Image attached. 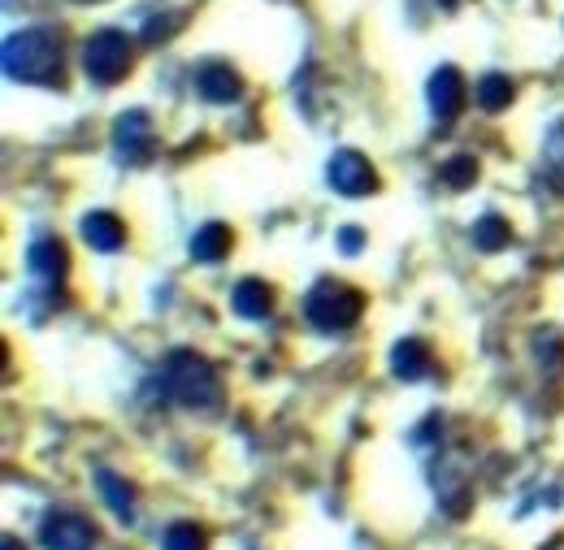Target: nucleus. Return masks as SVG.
<instances>
[{
  "label": "nucleus",
  "instance_id": "9d476101",
  "mask_svg": "<svg viewBox=\"0 0 564 550\" xmlns=\"http://www.w3.org/2000/svg\"><path fill=\"white\" fill-rule=\"evenodd\" d=\"M78 234H83V243L91 248V252H118L122 243H127V226L113 217V212H105V208H96V212H87L83 217V226H78Z\"/></svg>",
  "mask_w": 564,
  "mask_h": 550
},
{
  "label": "nucleus",
  "instance_id": "ddd939ff",
  "mask_svg": "<svg viewBox=\"0 0 564 550\" xmlns=\"http://www.w3.org/2000/svg\"><path fill=\"white\" fill-rule=\"evenodd\" d=\"M391 373L404 377V382H422L434 373V360H430V346L422 339H400L391 346Z\"/></svg>",
  "mask_w": 564,
  "mask_h": 550
},
{
  "label": "nucleus",
  "instance_id": "20e7f679",
  "mask_svg": "<svg viewBox=\"0 0 564 550\" xmlns=\"http://www.w3.org/2000/svg\"><path fill=\"white\" fill-rule=\"evenodd\" d=\"M83 69L96 87H113L131 69V40L122 31H96L83 44Z\"/></svg>",
  "mask_w": 564,
  "mask_h": 550
},
{
  "label": "nucleus",
  "instance_id": "39448f33",
  "mask_svg": "<svg viewBox=\"0 0 564 550\" xmlns=\"http://www.w3.org/2000/svg\"><path fill=\"white\" fill-rule=\"evenodd\" d=\"M326 183H330L339 196L360 200V196H373V191H378V169H373L360 152L339 147V152L326 161Z\"/></svg>",
  "mask_w": 564,
  "mask_h": 550
},
{
  "label": "nucleus",
  "instance_id": "2eb2a0df",
  "mask_svg": "<svg viewBox=\"0 0 564 550\" xmlns=\"http://www.w3.org/2000/svg\"><path fill=\"white\" fill-rule=\"evenodd\" d=\"M96 485H100V498H105V507L122 520V525H131L135 520V490L127 477H118L113 469H96Z\"/></svg>",
  "mask_w": 564,
  "mask_h": 550
},
{
  "label": "nucleus",
  "instance_id": "9b49d317",
  "mask_svg": "<svg viewBox=\"0 0 564 550\" xmlns=\"http://www.w3.org/2000/svg\"><path fill=\"white\" fill-rule=\"evenodd\" d=\"M196 91H200L209 105H230V100H239L243 78L226 66V62H209V66L196 69Z\"/></svg>",
  "mask_w": 564,
  "mask_h": 550
},
{
  "label": "nucleus",
  "instance_id": "4be33fe9",
  "mask_svg": "<svg viewBox=\"0 0 564 550\" xmlns=\"http://www.w3.org/2000/svg\"><path fill=\"white\" fill-rule=\"evenodd\" d=\"M339 248H344L348 256H356V252L365 248V230H360V226H344V230H339Z\"/></svg>",
  "mask_w": 564,
  "mask_h": 550
},
{
  "label": "nucleus",
  "instance_id": "f8f14e48",
  "mask_svg": "<svg viewBox=\"0 0 564 550\" xmlns=\"http://www.w3.org/2000/svg\"><path fill=\"white\" fill-rule=\"evenodd\" d=\"M230 248H235V230H230L226 221H209V226H200V230L192 234V261H200V265L226 261Z\"/></svg>",
  "mask_w": 564,
  "mask_h": 550
},
{
  "label": "nucleus",
  "instance_id": "7ed1b4c3",
  "mask_svg": "<svg viewBox=\"0 0 564 550\" xmlns=\"http://www.w3.org/2000/svg\"><path fill=\"white\" fill-rule=\"evenodd\" d=\"M360 312H365V295H360L356 286H348V282H339V277L317 282V286L308 290V299H304V317H308V326L322 330V334H344V330H352L356 321H360Z\"/></svg>",
  "mask_w": 564,
  "mask_h": 550
},
{
  "label": "nucleus",
  "instance_id": "f3484780",
  "mask_svg": "<svg viewBox=\"0 0 564 550\" xmlns=\"http://www.w3.org/2000/svg\"><path fill=\"white\" fill-rule=\"evenodd\" d=\"M478 105H482L487 113H503V109L512 105V82H508V74H482V82H478Z\"/></svg>",
  "mask_w": 564,
  "mask_h": 550
},
{
  "label": "nucleus",
  "instance_id": "393cba45",
  "mask_svg": "<svg viewBox=\"0 0 564 550\" xmlns=\"http://www.w3.org/2000/svg\"><path fill=\"white\" fill-rule=\"evenodd\" d=\"M87 4H91V0H87Z\"/></svg>",
  "mask_w": 564,
  "mask_h": 550
},
{
  "label": "nucleus",
  "instance_id": "412c9836",
  "mask_svg": "<svg viewBox=\"0 0 564 550\" xmlns=\"http://www.w3.org/2000/svg\"><path fill=\"white\" fill-rule=\"evenodd\" d=\"M438 178H443L452 191H465V187L478 183V161H474V156H452V161H443Z\"/></svg>",
  "mask_w": 564,
  "mask_h": 550
},
{
  "label": "nucleus",
  "instance_id": "1a4fd4ad",
  "mask_svg": "<svg viewBox=\"0 0 564 550\" xmlns=\"http://www.w3.org/2000/svg\"><path fill=\"white\" fill-rule=\"evenodd\" d=\"M26 270L31 277H40L44 286H57L66 270H70V256H66V243L53 239V234H40L31 248H26Z\"/></svg>",
  "mask_w": 564,
  "mask_h": 550
},
{
  "label": "nucleus",
  "instance_id": "dca6fc26",
  "mask_svg": "<svg viewBox=\"0 0 564 550\" xmlns=\"http://www.w3.org/2000/svg\"><path fill=\"white\" fill-rule=\"evenodd\" d=\"M512 243V226L499 217V212H482L474 221V248L478 252H503Z\"/></svg>",
  "mask_w": 564,
  "mask_h": 550
},
{
  "label": "nucleus",
  "instance_id": "0eeeda50",
  "mask_svg": "<svg viewBox=\"0 0 564 550\" xmlns=\"http://www.w3.org/2000/svg\"><path fill=\"white\" fill-rule=\"evenodd\" d=\"M44 550H91L96 547V525L78 512H48L40 525Z\"/></svg>",
  "mask_w": 564,
  "mask_h": 550
},
{
  "label": "nucleus",
  "instance_id": "aec40b11",
  "mask_svg": "<svg viewBox=\"0 0 564 550\" xmlns=\"http://www.w3.org/2000/svg\"><path fill=\"white\" fill-rule=\"evenodd\" d=\"M543 169H547L552 187L564 191V122H556V127H552V135H547V147H543Z\"/></svg>",
  "mask_w": 564,
  "mask_h": 550
},
{
  "label": "nucleus",
  "instance_id": "f257e3e1",
  "mask_svg": "<svg viewBox=\"0 0 564 550\" xmlns=\"http://www.w3.org/2000/svg\"><path fill=\"white\" fill-rule=\"evenodd\" d=\"M4 74L13 82H35V87H57L62 82V40L48 26H26L13 31L0 48Z\"/></svg>",
  "mask_w": 564,
  "mask_h": 550
},
{
  "label": "nucleus",
  "instance_id": "b1692460",
  "mask_svg": "<svg viewBox=\"0 0 564 550\" xmlns=\"http://www.w3.org/2000/svg\"><path fill=\"white\" fill-rule=\"evenodd\" d=\"M438 4H443V9H447V13H452V9H456V4H460V0H438Z\"/></svg>",
  "mask_w": 564,
  "mask_h": 550
},
{
  "label": "nucleus",
  "instance_id": "423d86ee",
  "mask_svg": "<svg viewBox=\"0 0 564 550\" xmlns=\"http://www.w3.org/2000/svg\"><path fill=\"white\" fill-rule=\"evenodd\" d=\"M113 152L122 165H143L152 161L156 152V139H152V118L143 109H127L118 122H113Z\"/></svg>",
  "mask_w": 564,
  "mask_h": 550
},
{
  "label": "nucleus",
  "instance_id": "6ab92c4d",
  "mask_svg": "<svg viewBox=\"0 0 564 550\" xmlns=\"http://www.w3.org/2000/svg\"><path fill=\"white\" fill-rule=\"evenodd\" d=\"M534 355H539V364H543V373H561L564 369V339L561 330H539L534 334Z\"/></svg>",
  "mask_w": 564,
  "mask_h": 550
},
{
  "label": "nucleus",
  "instance_id": "5701e85b",
  "mask_svg": "<svg viewBox=\"0 0 564 550\" xmlns=\"http://www.w3.org/2000/svg\"><path fill=\"white\" fill-rule=\"evenodd\" d=\"M4 550H26V547H22V542H18L13 534H9V538H4Z\"/></svg>",
  "mask_w": 564,
  "mask_h": 550
},
{
  "label": "nucleus",
  "instance_id": "a211bd4d",
  "mask_svg": "<svg viewBox=\"0 0 564 550\" xmlns=\"http://www.w3.org/2000/svg\"><path fill=\"white\" fill-rule=\"evenodd\" d=\"M205 547H209V538H205V529L196 520H178L161 538V550H205Z\"/></svg>",
  "mask_w": 564,
  "mask_h": 550
},
{
  "label": "nucleus",
  "instance_id": "f03ea898",
  "mask_svg": "<svg viewBox=\"0 0 564 550\" xmlns=\"http://www.w3.org/2000/svg\"><path fill=\"white\" fill-rule=\"evenodd\" d=\"M161 386L174 404L192 408V413H213L221 408V377L205 355L196 351H174L165 360V373H161Z\"/></svg>",
  "mask_w": 564,
  "mask_h": 550
},
{
  "label": "nucleus",
  "instance_id": "4468645a",
  "mask_svg": "<svg viewBox=\"0 0 564 550\" xmlns=\"http://www.w3.org/2000/svg\"><path fill=\"white\" fill-rule=\"evenodd\" d=\"M230 304H235V312H239L243 321H265L270 308H274V295H270V286H265L261 277H243V282L230 290Z\"/></svg>",
  "mask_w": 564,
  "mask_h": 550
},
{
  "label": "nucleus",
  "instance_id": "6e6552de",
  "mask_svg": "<svg viewBox=\"0 0 564 550\" xmlns=\"http://www.w3.org/2000/svg\"><path fill=\"white\" fill-rule=\"evenodd\" d=\"M425 96H430L434 122H438V127H452V122L460 118V109H465V74L456 66H438L430 74Z\"/></svg>",
  "mask_w": 564,
  "mask_h": 550
}]
</instances>
